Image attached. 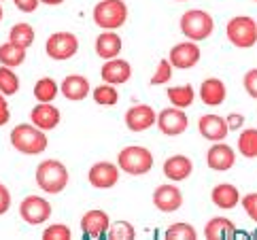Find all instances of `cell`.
<instances>
[{
    "instance_id": "obj_43",
    "label": "cell",
    "mask_w": 257,
    "mask_h": 240,
    "mask_svg": "<svg viewBox=\"0 0 257 240\" xmlns=\"http://www.w3.org/2000/svg\"><path fill=\"white\" fill-rule=\"evenodd\" d=\"M0 20H3V7H0Z\"/></svg>"
},
{
    "instance_id": "obj_40",
    "label": "cell",
    "mask_w": 257,
    "mask_h": 240,
    "mask_svg": "<svg viewBox=\"0 0 257 240\" xmlns=\"http://www.w3.org/2000/svg\"><path fill=\"white\" fill-rule=\"evenodd\" d=\"M9 117H11V110H9V104L5 100V94H0V126H5L9 122Z\"/></svg>"
},
{
    "instance_id": "obj_34",
    "label": "cell",
    "mask_w": 257,
    "mask_h": 240,
    "mask_svg": "<svg viewBox=\"0 0 257 240\" xmlns=\"http://www.w3.org/2000/svg\"><path fill=\"white\" fill-rule=\"evenodd\" d=\"M172 79V64L168 60H162L155 68V75L151 77V85H166Z\"/></svg>"
},
{
    "instance_id": "obj_33",
    "label": "cell",
    "mask_w": 257,
    "mask_h": 240,
    "mask_svg": "<svg viewBox=\"0 0 257 240\" xmlns=\"http://www.w3.org/2000/svg\"><path fill=\"white\" fill-rule=\"evenodd\" d=\"M168 240H196V229L189 223H174L166 229Z\"/></svg>"
},
{
    "instance_id": "obj_18",
    "label": "cell",
    "mask_w": 257,
    "mask_h": 240,
    "mask_svg": "<svg viewBox=\"0 0 257 240\" xmlns=\"http://www.w3.org/2000/svg\"><path fill=\"white\" fill-rule=\"evenodd\" d=\"M30 119H32V124L39 128V130L47 132V130L58 128V124H60V110L53 106L51 102H39L32 108Z\"/></svg>"
},
{
    "instance_id": "obj_22",
    "label": "cell",
    "mask_w": 257,
    "mask_h": 240,
    "mask_svg": "<svg viewBox=\"0 0 257 240\" xmlns=\"http://www.w3.org/2000/svg\"><path fill=\"white\" fill-rule=\"evenodd\" d=\"M96 53L102 60H113L121 53V39L113 30H104L96 41Z\"/></svg>"
},
{
    "instance_id": "obj_4",
    "label": "cell",
    "mask_w": 257,
    "mask_h": 240,
    "mask_svg": "<svg viewBox=\"0 0 257 240\" xmlns=\"http://www.w3.org/2000/svg\"><path fill=\"white\" fill-rule=\"evenodd\" d=\"M117 166H119V170L134 174V177L147 174L153 168V153L139 145L125 147V149H121L117 155Z\"/></svg>"
},
{
    "instance_id": "obj_28",
    "label": "cell",
    "mask_w": 257,
    "mask_h": 240,
    "mask_svg": "<svg viewBox=\"0 0 257 240\" xmlns=\"http://www.w3.org/2000/svg\"><path fill=\"white\" fill-rule=\"evenodd\" d=\"M58 91H60V85L56 81L51 77H43L36 81V85H34V98L39 100V102H51V100L58 96Z\"/></svg>"
},
{
    "instance_id": "obj_10",
    "label": "cell",
    "mask_w": 257,
    "mask_h": 240,
    "mask_svg": "<svg viewBox=\"0 0 257 240\" xmlns=\"http://www.w3.org/2000/svg\"><path fill=\"white\" fill-rule=\"evenodd\" d=\"M111 227V219L104 210H87L81 219V232H83V238L91 240V238H106V232Z\"/></svg>"
},
{
    "instance_id": "obj_6",
    "label": "cell",
    "mask_w": 257,
    "mask_h": 240,
    "mask_svg": "<svg viewBox=\"0 0 257 240\" xmlns=\"http://www.w3.org/2000/svg\"><path fill=\"white\" fill-rule=\"evenodd\" d=\"M225 34H227V41L236 45V47H240V49L253 47L257 43V24L253 22V17L238 15L227 22Z\"/></svg>"
},
{
    "instance_id": "obj_30",
    "label": "cell",
    "mask_w": 257,
    "mask_h": 240,
    "mask_svg": "<svg viewBox=\"0 0 257 240\" xmlns=\"http://www.w3.org/2000/svg\"><path fill=\"white\" fill-rule=\"evenodd\" d=\"M17 89H20V79H17V75L11 68L3 66L0 68V94L13 96V94H17Z\"/></svg>"
},
{
    "instance_id": "obj_11",
    "label": "cell",
    "mask_w": 257,
    "mask_h": 240,
    "mask_svg": "<svg viewBox=\"0 0 257 240\" xmlns=\"http://www.w3.org/2000/svg\"><path fill=\"white\" fill-rule=\"evenodd\" d=\"M168 62L172 64V68H181V70H187V68H194L196 64L200 62V47L194 41H187V43H179L170 49V58Z\"/></svg>"
},
{
    "instance_id": "obj_14",
    "label": "cell",
    "mask_w": 257,
    "mask_h": 240,
    "mask_svg": "<svg viewBox=\"0 0 257 240\" xmlns=\"http://www.w3.org/2000/svg\"><path fill=\"white\" fill-rule=\"evenodd\" d=\"M234 162H236V153H234L232 147L225 145V143H215L206 153V164H208L210 170L225 172V170L232 168Z\"/></svg>"
},
{
    "instance_id": "obj_12",
    "label": "cell",
    "mask_w": 257,
    "mask_h": 240,
    "mask_svg": "<svg viewBox=\"0 0 257 240\" xmlns=\"http://www.w3.org/2000/svg\"><path fill=\"white\" fill-rule=\"evenodd\" d=\"M89 185L96 189H108L119 181V166L111 162H98L89 168Z\"/></svg>"
},
{
    "instance_id": "obj_24",
    "label": "cell",
    "mask_w": 257,
    "mask_h": 240,
    "mask_svg": "<svg viewBox=\"0 0 257 240\" xmlns=\"http://www.w3.org/2000/svg\"><path fill=\"white\" fill-rule=\"evenodd\" d=\"M236 234V227L229 219L225 217H215L210 219L206 227H204V236L208 240H225V238H234Z\"/></svg>"
},
{
    "instance_id": "obj_32",
    "label": "cell",
    "mask_w": 257,
    "mask_h": 240,
    "mask_svg": "<svg viewBox=\"0 0 257 240\" xmlns=\"http://www.w3.org/2000/svg\"><path fill=\"white\" fill-rule=\"evenodd\" d=\"M94 100L98 104H102V106H113L117 104V100H119V94H117V89L113 85H98L94 89Z\"/></svg>"
},
{
    "instance_id": "obj_5",
    "label": "cell",
    "mask_w": 257,
    "mask_h": 240,
    "mask_svg": "<svg viewBox=\"0 0 257 240\" xmlns=\"http://www.w3.org/2000/svg\"><path fill=\"white\" fill-rule=\"evenodd\" d=\"M127 20V7L123 0H100L94 7V22L102 30H117Z\"/></svg>"
},
{
    "instance_id": "obj_41",
    "label": "cell",
    "mask_w": 257,
    "mask_h": 240,
    "mask_svg": "<svg viewBox=\"0 0 257 240\" xmlns=\"http://www.w3.org/2000/svg\"><path fill=\"white\" fill-rule=\"evenodd\" d=\"M242 124H244V117L238 115V113H232L227 117V128L229 130H238V128H242Z\"/></svg>"
},
{
    "instance_id": "obj_19",
    "label": "cell",
    "mask_w": 257,
    "mask_h": 240,
    "mask_svg": "<svg viewBox=\"0 0 257 240\" xmlns=\"http://www.w3.org/2000/svg\"><path fill=\"white\" fill-rule=\"evenodd\" d=\"M225 96H227V91H225V85H223L221 79H213V77H210V79H206L200 85V98H202V102L208 104V106L223 104Z\"/></svg>"
},
{
    "instance_id": "obj_20",
    "label": "cell",
    "mask_w": 257,
    "mask_h": 240,
    "mask_svg": "<svg viewBox=\"0 0 257 240\" xmlns=\"http://www.w3.org/2000/svg\"><path fill=\"white\" fill-rule=\"evenodd\" d=\"M191 172H194V164L185 155H172L164 162V174L170 181H185Z\"/></svg>"
},
{
    "instance_id": "obj_35",
    "label": "cell",
    "mask_w": 257,
    "mask_h": 240,
    "mask_svg": "<svg viewBox=\"0 0 257 240\" xmlns=\"http://www.w3.org/2000/svg\"><path fill=\"white\" fill-rule=\"evenodd\" d=\"M43 238H45V240H70V238H72V232H70L68 225L56 223V225H49L47 229H45Z\"/></svg>"
},
{
    "instance_id": "obj_26",
    "label": "cell",
    "mask_w": 257,
    "mask_h": 240,
    "mask_svg": "<svg viewBox=\"0 0 257 240\" xmlns=\"http://www.w3.org/2000/svg\"><path fill=\"white\" fill-rule=\"evenodd\" d=\"M196 91L191 85H177V87H168V100L172 106L177 108H187L189 104H194Z\"/></svg>"
},
{
    "instance_id": "obj_17",
    "label": "cell",
    "mask_w": 257,
    "mask_h": 240,
    "mask_svg": "<svg viewBox=\"0 0 257 240\" xmlns=\"http://www.w3.org/2000/svg\"><path fill=\"white\" fill-rule=\"evenodd\" d=\"M200 134L206 138V141L210 143H221L223 138L227 136L229 132V128H227V122L223 117H219V115H213V113H208L200 119Z\"/></svg>"
},
{
    "instance_id": "obj_23",
    "label": "cell",
    "mask_w": 257,
    "mask_h": 240,
    "mask_svg": "<svg viewBox=\"0 0 257 240\" xmlns=\"http://www.w3.org/2000/svg\"><path fill=\"white\" fill-rule=\"evenodd\" d=\"M210 198H213V202L219 208L229 210V208H234L238 202H240V191H238V187L232 185V183H221V185H217L213 189Z\"/></svg>"
},
{
    "instance_id": "obj_16",
    "label": "cell",
    "mask_w": 257,
    "mask_h": 240,
    "mask_svg": "<svg viewBox=\"0 0 257 240\" xmlns=\"http://www.w3.org/2000/svg\"><path fill=\"white\" fill-rule=\"evenodd\" d=\"M100 75H102V81L108 83V85H121V83L130 81L132 66H130V62L113 58V60H106L104 62V66H102V70H100Z\"/></svg>"
},
{
    "instance_id": "obj_37",
    "label": "cell",
    "mask_w": 257,
    "mask_h": 240,
    "mask_svg": "<svg viewBox=\"0 0 257 240\" xmlns=\"http://www.w3.org/2000/svg\"><path fill=\"white\" fill-rule=\"evenodd\" d=\"M242 206H244V213L253 221H257V193H246L242 198Z\"/></svg>"
},
{
    "instance_id": "obj_1",
    "label": "cell",
    "mask_w": 257,
    "mask_h": 240,
    "mask_svg": "<svg viewBox=\"0 0 257 240\" xmlns=\"http://www.w3.org/2000/svg\"><path fill=\"white\" fill-rule=\"evenodd\" d=\"M11 145L24 155H39L47 149V136L43 130H39L34 124H20L11 130Z\"/></svg>"
},
{
    "instance_id": "obj_8",
    "label": "cell",
    "mask_w": 257,
    "mask_h": 240,
    "mask_svg": "<svg viewBox=\"0 0 257 240\" xmlns=\"http://www.w3.org/2000/svg\"><path fill=\"white\" fill-rule=\"evenodd\" d=\"M20 215L26 223L30 225H41L51 217V204L41 196H28L22 200L20 204Z\"/></svg>"
},
{
    "instance_id": "obj_2",
    "label": "cell",
    "mask_w": 257,
    "mask_h": 240,
    "mask_svg": "<svg viewBox=\"0 0 257 240\" xmlns=\"http://www.w3.org/2000/svg\"><path fill=\"white\" fill-rule=\"evenodd\" d=\"M36 185L47 193H60L68 185V168L58 160H45L36 166Z\"/></svg>"
},
{
    "instance_id": "obj_21",
    "label": "cell",
    "mask_w": 257,
    "mask_h": 240,
    "mask_svg": "<svg viewBox=\"0 0 257 240\" xmlns=\"http://www.w3.org/2000/svg\"><path fill=\"white\" fill-rule=\"evenodd\" d=\"M62 94L72 102L85 100L89 96V81L81 75H70L62 81Z\"/></svg>"
},
{
    "instance_id": "obj_15",
    "label": "cell",
    "mask_w": 257,
    "mask_h": 240,
    "mask_svg": "<svg viewBox=\"0 0 257 240\" xmlns=\"http://www.w3.org/2000/svg\"><path fill=\"white\" fill-rule=\"evenodd\" d=\"M153 204L162 213H174L183 204V193L174 185H160L153 191Z\"/></svg>"
},
{
    "instance_id": "obj_45",
    "label": "cell",
    "mask_w": 257,
    "mask_h": 240,
    "mask_svg": "<svg viewBox=\"0 0 257 240\" xmlns=\"http://www.w3.org/2000/svg\"><path fill=\"white\" fill-rule=\"evenodd\" d=\"M255 3H257V0H255Z\"/></svg>"
},
{
    "instance_id": "obj_9",
    "label": "cell",
    "mask_w": 257,
    "mask_h": 240,
    "mask_svg": "<svg viewBox=\"0 0 257 240\" xmlns=\"http://www.w3.org/2000/svg\"><path fill=\"white\" fill-rule=\"evenodd\" d=\"M158 128L162 134L166 136H179L187 130L189 126V119L187 115L183 113V108H177V106H170V108H164L162 113L158 115Z\"/></svg>"
},
{
    "instance_id": "obj_29",
    "label": "cell",
    "mask_w": 257,
    "mask_h": 240,
    "mask_svg": "<svg viewBox=\"0 0 257 240\" xmlns=\"http://www.w3.org/2000/svg\"><path fill=\"white\" fill-rule=\"evenodd\" d=\"M238 151H240L244 158H257V130L249 128L238 136Z\"/></svg>"
},
{
    "instance_id": "obj_25",
    "label": "cell",
    "mask_w": 257,
    "mask_h": 240,
    "mask_svg": "<svg viewBox=\"0 0 257 240\" xmlns=\"http://www.w3.org/2000/svg\"><path fill=\"white\" fill-rule=\"evenodd\" d=\"M26 60V49L17 47L15 43L7 41L5 45H0V64L7 68H17Z\"/></svg>"
},
{
    "instance_id": "obj_31",
    "label": "cell",
    "mask_w": 257,
    "mask_h": 240,
    "mask_svg": "<svg viewBox=\"0 0 257 240\" xmlns=\"http://www.w3.org/2000/svg\"><path fill=\"white\" fill-rule=\"evenodd\" d=\"M106 238H111V240H132V238H136V229L127 223V221H115V223L108 227Z\"/></svg>"
},
{
    "instance_id": "obj_44",
    "label": "cell",
    "mask_w": 257,
    "mask_h": 240,
    "mask_svg": "<svg viewBox=\"0 0 257 240\" xmlns=\"http://www.w3.org/2000/svg\"><path fill=\"white\" fill-rule=\"evenodd\" d=\"M179 3H183V0H179Z\"/></svg>"
},
{
    "instance_id": "obj_36",
    "label": "cell",
    "mask_w": 257,
    "mask_h": 240,
    "mask_svg": "<svg viewBox=\"0 0 257 240\" xmlns=\"http://www.w3.org/2000/svg\"><path fill=\"white\" fill-rule=\"evenodd\" d=\"M242 83H244L246 94H249L251 98H255V100H257V68H253V70L246 72Z\"/></svg>"
},
{
    "instance_id": "obj_42",
    "label": "cell",
    "mask_w": 257,
    "mask_h": 240,
    "mask_svg": "<svg viewBox=\"0 0 257 240\" xmlns=\"http://www.w3.org/2000/svg\"><path fill=\"white\" fill-rule=\"evenodd\" d=\"M43 5H49V7H56V5H62L64 0H41Z\"/></svg>"
},
{
    "instance_id": "obj_39",
    "label": "cell",
    "mask_w": 257,
    "mask_h": 240,
    "mask_svg": "<svg viewBox=\"0 0 257 240\" xmlns=\"http://www.w3.org/2000/svg\"><path fill=\"white\" fill-rule=\"evenodd\" d=\"M13 3H15V7L20 9V11H24V13H34L41 0H13Z\"/></svg>"
},
{
    "instance_id": "obj_3",
    "label": "cell",
    "mask_w": 257,
    "mask_h": 240,
    "mask_svg": "<svg viewBox=\"0 0 257 240\" xmlns=\"http://www.w3.org/2000/svg\"><path fill=\"white\" fill-rule=\"evenodd\" d=\"M213 30H215V22L206 11L191 9V11L183 13V17H181V32L194 43L206 41L208 36L213 34Z\"/></svg>"
},
{
    "instance_id": "obj_13",
    "label": "cell",
    "mask_w": 257,
    "mask_h": 240,
    "mask_svg": "<svg viewBox=\"0 0 257 240\" xmlns=\"http://www.w3.org/2000/svg\"><path fill=\"white\" fill-rule=\"evenodd\" d=\"M155 122H158V113L147 104H136L132 108H127V113H125V126L132 132L149 130Z\"/></svg>"
},
{
    "instance_id": "obj_38",
    "label": "cell",
    "mask_w": 257,
    "mask_h": 240,
    "mask_svg": "<svg viewBox=\"0 0 257 240\" xmlns=\"http://www.w3.org/2000/svg\"><path fill=\"white\" fill-rule=\"evenodd\" d=\"M9 206H11V193H9V189L0 183V215H5Z\"/></svg>"
},
{
    "instance_id": "obj_7",
    "label": "cell",
    "mask_w": 257,
    "mask_h": 240,
    "mask_svg": "<svg viewBox=\"0 0 257 240\" xmlns=\"http://www.w3.org/2000/svg\"><path fill=\"white\" fill-rule=\"evenodd\" d=\"M45 51L51 60H70L79 51V39L72 32H56L47 39Z\"/></svg>"
},
{
    "instance_id": "obj_27",
    "label": "cell",
    "mask_w": 257,
    "mask_h": 240,
    "mask_svg": "<svg viewBox=\"0 0 257 240\" xmlns=\"http://www.w3.org/2000/svg\"><path fill=\"white\" fill-rule=\"evenodd\" d=\"M9 41L15 43L17 47L28 49L34 43V28L30 24H15L11 28V32H9Z\"/></svg>"
}]
</instances>
